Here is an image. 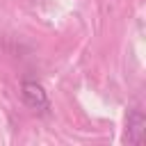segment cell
I'll list each match as a JSON object with an SVG mask.
<instances>
[{
  "mask_svg": "<svg viewBox=\"0 0 146 146\" xmlns=\"http://www.w3.org/2000/svg\"><path fill=\"white\" fill-rule=\"evenodd\" d=\"M21 96L25 100V105L39 114H46L50 110V98L46 94V89L36 82V80H23L21 84Z\"/></svg>",
  "mask_w": 146,
  "mask_h": 146,
  "instance_id": "1",
  "label": "cell"
}]
</instances>
